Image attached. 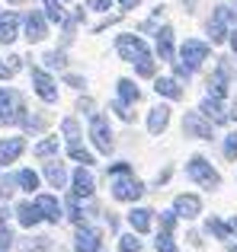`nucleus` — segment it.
Returning <instances> with one entry per match:
<instances>
[{
	"label": "nucleus",
	"instance_id": "412c9836",
	"mask_svg": "<svg viewBox=\"0 0 237 252\" xmlns=\"http://www.w3.org/2000/svg\"><path fill=\"white\" fill-rule=\"evenodd\" d=\"M154 90H157V93H163L167 99H180V96H183L180 83H176V80H170V77H160V80L154 83Z\"/></svg>",
	"mask_w": 237,
	"mask_h": 252
},
{
	"label": "nucleus",
	"instance_id": "393cba45",
	"mask_svg": "<svg viewBox=\"0 0 237 252\" xmlns=\"http://www.w3.org/2000/svg\"><path fill=\"white\" fill-rule=\"evenodd\" d=\"M118 96H122L125 102H138V96H141V93H138V86L131 83V80H118Z\"/></svg>",
	"mask_w": 237,
	"mask_h": 252
},
{
	"label": "nucleus",
	"instance_id": "a19ab883",
	"mask_svg": "<svg viewBox=\"0 0 237 252\" xmlns=\"http://www.w3.org/2000/svg\"><path fill=\"white\" fill-rule=\"evenodd\" d=\"M87 3H90V10H109L113 0H87Z\"/></svg>",
	"mask_w": 237,
	"mask_h": 252
},
{
	"label": "nucleus",
	"instance_id": "4468645a",
	"mask_svg": "<svg viewBox=\"0 0 237 252\" xmlns=\"http://www.w3.org/2000/svg\"><path fill=\"white\" fill-rule=\"evenodd\" d=\"M167 125H170V109H167V105L151 109V115H148V131H151V134H160Z\"/></svg>",
	"mask_w": 237,
	"mask_h": 252
},
{
	"label": "nucleus",
	"instance_id": "bb28decb",
	"mask_svg": "<svg viewBox=\"0 0 237 252\" xmlns=\"http://www.w3.org/2000/svg\"><path fill=\"white\" fill-rule=\"evenodd\" d=\"M10 102H13V96L6 90H0V122H13V115H10Z\"/></svg>",
	"mask_w": 237,
	"mask_h": 252
},
{
	"label": "nucleus",
	"instance_id": "9b49d317",
	"mask_svg": "<svg viewBox=\"0 0 237 252\" xmlns=\"http://www.w3.org/2000/svg\"><path fill=\"white\" fill-rule=\"evenodd\" d=\"M16 214H19V223H23V227H36V223L45 217L42 208H39L36 201H23V204L16 208Z\"/></svg>",
	"mask_w": 237,
	"mask_h": 252
},
{
	"label": "nucleus",
	"instance_id": "dca6fc26",
	"mask_svg": "<svg viewBox=\"0 0 237 252\" xmlns=\"http://www.w3.org/2000/svg\"><path fill=\"white\" fill-rule=\"evenodd\" d=\"M36 204L42 208L45 220H51V223L61 220V204H58V198H51V195H39V198H36Z\"/></svg>",
	"mask_w": 237,
	"mask_h": 252
},
{
	"label": "nucleus",
	"instance_id": "603ef678",
	"mask_svg": "<svg viewBox=\"0 0 237 252\" xmlns=\"http://www.w3.org/2000/svg\"><path fill=\"white\" fill-rule=\"evenodd\" d=\"M234 6H237V0H234Z\"/></svg>",
	"mask_w": 237,
	"mask_h": 252
},
{
	"label": "nucleus",
	"instance_id": "f3484780",
	"mask_svg": "<svg viewBox=\"0 0 237 252\" xmlns=\"http://www.w3.org/2000/svg\"><path fill=\"white\" fill-rule=\"evenodd\" d=\"M157 55H160L163 61H173V29H170V26H163V29L157 32Z\"/></svg>",
	"mask_w": 237,
	"mask_h": 252
},
{
	"label": "nucleus",
	"instance_id": "c85d7f7f",
	"mask_svg": "<svg viewBox=\"0 0 237 252\" xmlns=\"http://www.w3.org/2000/svg\"><path fill=\"white\" fill-rule=\"evenodd\" d=\"M118 249L122 252H141V240H135V233H128V236L118 240Z\"/></svg>",
	"mask_w": 237,
	"mask_h": 252
},
{
	"label": "nucleus",
	"instance_id": "9d476101",
	"mask_svg": "<svg viewBox=\"0 0 237 252\" xmlns=\"http://www.w3.org/2000/svg\"><path fill=\"white\" fill-rule=\"evenodd\" d=\"M202 211V201L196 195H176V214L186 217V220H193V217H199Z\"/></svg>",
	"mask_w": 237,
	"mask_h": 252
},
{
	"label": "nucleus",
	"instance_id": "473e14b6",
	"mask_svg": "<svg viewBox=\"0 0 237 252\" xmlns=\"http://www.w3.org/2000/svg\"><path fill=\"white\" fill-rule=\"evenodd\" d=\"M55 150H58V137H48V141H42L36 147V157H51Z\"/></svg>",
	"mask_w": 237,
	"mask_h": 252
},
{
	"label": "nucleus",
	"instance_id": "39448f33",
	"mask_svg": "<svg viewBox=\"0 0 237 252\" xmlns=\"http://www.w3.org/2000/svg\"><path fill=\"white\" fill-rule=\"evenodd\" d=\"M212 125L215 122H202V112H189V115L183 118V131H186L189 137H202V141L212 137Z\"/></svg>",
	"mask_w": 237,
	"mask_h": 252
},
{
	"label": "nucleus",
	"instance_id": "f257e3e1",
	"mask_svg": "<svg viewBox=\"0 0 237 252\" xmlns=\"http://www.w3.org/2000/svg\"><path fill=\"white\" fill-rule=\"evenodd\" d=\"M186 172H189V179H193V182L202 185V189H218V185H221V176L212 169V163H208L205 157H193V160H189V166H186Z\"/></svg>",
	"mask_w": 237,
	"mask_h": 252
},
{
	"label": "nucleus",
	"instance_id": "1a4fd4ad",
	"mask_svg": "<svg viewBox=\"0 0 237 252\" xmlns=\"http://www.w3.org/2000/svg\"><path fill=\"white\" fill-rule=\"evenodd\" d=\"M100 230H93V227H80L77 230V243H74V249L77 252H100Z\"/></svg>",
	"mask_w": 237,
	"mask_h": 252
},
{
	"label": "nucleus",
	"instance_id": "f704fd0d",
	"mask_svg": "<svg viewBox=\"0 0 237 252\" xmlns=\"http://www.w3.org/2000/svg\"><path fill=\"white\" fill-rule=\"evenodd\" d=\"M225 157L228 160H237V131L225 137Z\"/></svg>",
	"mask_w": 237,
	"mask_h": 252
},
{
	"label": "nucleus",
	"instance_id": "a878e982",
	"mask_svg": "<svg viewBox=\"0 0 237 252\" xmlns=\"http://www.w3.org/2000/svg\"><path fill=\"white\" fill-rule=\"evenodd\" d=\"M16 182L23 185L26 191H36V189H39V176H36V172H32V169H23V172H19V176H16Z\"/></svg>",
	"mask_w": 237,
	"mask_h": 252
},
{
	"label": "nucleus",
	"instance_id": "ea45409f",
	"mask_svg": "<svg viewBox=\"0 0 237 252\" xmlns=\"http://www.w3.org/2000/svg\"><path fill=\"white\" fill-rule=\"evenodd\" d=\"M109 172H113V176H128L131 166H128V163H113V166H109Z\"/></svg>",
	"mask_w": 237,
	"mask_h": 252
},
{
	"label": "nucleus",
	"instance_id": "8fccbe9b",
	"mask_svg": "<svg viewBox=\"0 0 237 252\" xmlns=\"http://www.w3.org/2000/svg\"><path fill=\"white\" fill-rule=\"evenodd\" d=\"M231 252H237V246H234V249H231Z\"/></svg>",
	"mask_w": 237,
	"mask_h": 252
},
{
	"label": "nucleus",
	"instance_id": "423d86ee",
	"mask_svg": "<svg viewBox=\"0 0 237 252\" xmlns=\"http://www.w3.org/2000/svg\"><path fill=\"white\" fill-rule=\"evenodd\" d=\"M90 134H93L96 147L103 150V154H109V147H113V131H109V122L103 115H93V125H90Z\"/></svg>",
	"mask_w": 237,
	"mask_h": 252
},
{
	"label": "nucleus",
	"instance_id": "0eeeda50",
	"mask_svg": "<svg viewBox=\"0 0 237 252\" xmlns=\"http://www.w3.org/2000/svg\"><path fill=\"white\" fill-rule=\"evenodd\" d=\"M32 83H36V93L45 99V102H55L58 99V90H55V80H51L48 74H45L42 67H36L32 70Z\"/></svg>",
	"mask_w": 237,
	"mask_h": 252
},
{
	"label": "nucleus",
	"instance_id": "49530a36",
	"mask_svg": "<svg viewBox=\"0 0 237 252\" xmlns=\"http://www.w3.org/2000/svg\"><path fill=\"white\" fill-rule=\"evenodd\" d=\"M231 48H234V55H237V35L231 38Z\"/></svg>",
	"mask_w": 237,
	"mask_h": 252
},
{
	"label": "nucleus",
	"instance_id": "e433bc0d",
	"mask_svg": "<svg viewBox=\"0 0 237 252\" xmlns=\"http://www.w3.org/2000/svg\"><path fill=\"white\" fill-rule=\"evenodd\" d=\"M13 185H16V182H13L10 176H3V172H0V198H10L13 191H16Z\"/></svg>",
	"mask_w": 237,
	"mask_h": 252
},
{
	"label": "nucleus",
	"instance_id": "f03ea898",
	"mask_svg": "<svg viewBox=\"0 0 237 252\" xmlns=\"http://www.w3.org/2000/svg\"><path fill=\"white\" fill-rule=\"evenodd\" d=\"M144 195V185L138 182L135 176H116V182H113V198L116 201H138V198Z\"/></svg>",
	"mask_w": 237,
	"mask_h": 252
},
{
	"label": "nucleus",
	"instance_id": "a211bd4d",
	"mask_svg": "<svg viewBox=\"0 0 237 252\" xmlns=\"http://www.w3.org/2000/svg\"><path fill=\"white\" fill-rule=\"evenodd\" d=\"M74 195L77 198H90V195H93V176H90L83 166L74 172Z\"/></svg>",
	"mask_w": 237,
	"mask_h": 252
},
{
	"label": "nucleus",
	"instance_id": "4c0bfd02",
	"mask_svg": "<svg viewBox=\"0 0 237 252\" xmlns=\"http://www.w3.org/2000/svg\"><path fill=\"white\" fill-rule=\"evenodd\" d=\"M138 74H141V77H154V64H151V55L138 61Z\"/></svg>",
	"mask_w": 237,
	"mask_h": 252
},
{
	"label": "nucleus",
	"instance_id": "37998d69",
	"mask_svg": "<svg viewBox=\"0 0 237 252\" xmlns=\"http://www.w3.org/2000/svg\"><path fill=\"white\" fill-rule=\"evenodd\" d=\"M13 70H16L13 64H10V67H6V64H0V80H6V77H13Z\"/></svg>",
	"mask_w": 237,
	"mask_h": 252
},
{
	"label": "nucleus",
	"instance_id": "6ab92c4d",
	"mask_svg": "<svg viewBox=\"0 0 237 252\" xmlns=\"http://www.w3.org/2000/svg\"><path fill=\"white\" fill-rule=\"evenodd\" d=\"M128 223H131L135 233H148V230H151V211L148 208H135L128 214Z\"/></svg>",
	"mask_w": 237,
	"mask_h": 252
},
{
	"label": "nucleus",
	"instance_id": "c756f323",
	"mask_svg": "<svg viewBox=\"0 0 237 252\" xmlns=\"http://www.w3.org/2000/svg\"><path fill=\"white\" fill-rule=\"evenodd\" d=\"M71 157H74L77 163H83V166H90V163H93V157H90V150H83L80 144H71Z\"/></svg>",
	"mask_w": 237,
	"mask_h": 252
},
{
	"label": "nucleus",
	"instance_id": "a18cd8bd",
	"mask_svg": "<svg viewBox=\"0 0 237 252\" xmlns=\"http://www.w3.org/2000/svg\"><path fill=\"white\" fill-rule=\"evenodd\" d=\"M118 3H122V10H135V3H138V0H118Z\"/></svg>",
	"mask_w": 237,
	"mask_h": 252
},
{
	"label": "nucleus",
	"instance_id": "79ce46f5",
	"mask_svg": "<svg viewBox=\"0 0 237 252\" xmlns=\"http://www.w3.org/2000/svg\"><path fill=\"white\" fill-rule=\"evenodd\" d=\"M10 240H13V236H10V230H6V227H3V220H0V246L6 249V246H10Z\"/></svg>",
	"mask_w": 237,
	"mask_h": 252
},
{
	"label": "nucleus",
	"instance_id": "20e7f679",
	"mask_svg": "<svg viewBox=\"0 0 237 252\" xmlns=\"http://www.w3.org/2000/svg\"><path fill=\"white\" fill-rule=\"evenodd\" d=\"M180 58L189 64V67H199L202 61H208V45L199 42V38H186L180 48Z\"/></svg>",
	"mask_w": 237,
	"mask_h": 252
},
{
	"label": "nucleus",
	"instance_id": "7ed1b4c3",
	"mask_svg": "<svg viewBox=\"0 0 237 252\" xmlns=\"http://www.w3.org/2000/svg\"><path fill=\"white\" fill-rule=\"evenodd\" d=\"M116 48H118V55H122L125 61H131V64H138L141 58H148V45H144L138 35H118Z\"/></svg>",
	"mask_w": 237,
	"mask_h": 252
},
{
	"label": "nucleus",
	"instance_id": "7c9ffc66",
	"mask_svg": "<svg viewBox=\"0 0 237 252\" xmlns=\"http://www.w3.org/2000/svg\"><path fill=\"white\" fill-rule=\"evenodd\" d=\"M61 131L68 134V141H71V144H77V137H80V128H77V122H74V118H64Z\"/></svg>",
	"mask_w": 237,
	"mask_h": 252
},
{
	"label": "nucleus",
	"instance_id": "4be33fe9",
	"mask_svg": "<svg viewBox=\"0 0 237 252\" xmlns=\"http://www.w3.org/2000/svg\"><path fill=\"white\" fill-rule=\"evenodd\" d=\"M45 176H48V182L55 185V189H61V185L68 182V172H64L61 163H45Z\"/></svg>",
	"mask_w": 237,
	"mask_h": 252
},
{
	"label": "nucleus",
	"instance_id": "09e8293b",
	"mask_svg": "<svg viewBox=\"0 0 237 252\" xmlns=\"http://www.w3.org/2000/svg\"><path fill=\"white\" fill-rule=\"evenodd\" d=\"M231 227H234V230H237V217H234V220H231Z\"/></svg>",
	"mask_w": 237,
	"mask_h": 252
},
{
	"label": "nucleus",
	"instance_id": "c03bdc74",
	"mask_svg": "<svg viewBox=\"0 0 237 252\" xmlns=\"http://www.w3.org/2000/svg\"><path fill=\"white\" fill-rule=\"evenodd\" d=\"M64 80H68V86H77V90H80V86H83V80H80V77H74V74H68V77H64Z\"/></svg>",
	"mask_w": 237,
	"mask_h": 252
},
{
	"label": "nucleus",
	"instance_id": "2f4dec72",
	"mask_svg": "<svg viewBox=\"0 0 237 252\" xmlns=\"http://www.w3.org/2000/svg\"><path fill=\"white\" fill-rule=\"evenodd\" d=\"M215 19H221V23H228V26H237V13L231 6H218V10H215Z\"/></svg>",
	"mask_w": 237,
	"mask_h": 252
},
{
	"label": "nucleus",
	"instance_id": "ddd939ff",
	"mask_svg": "<svg viewBox=\"0 0 237 252\" xmlns=\"http://www.w3.org/2000/svg\"><path fill=\"white\" fill-rule=\"evenodd\" d=\"M23 147H26L23 137H10V141H0V166H3V163H13L19 154H23Z\"/></svg>",
	"mask_w": 237,
	"mask_h": 252
},
{
	"label": "nucleus",
	"instance_id": "58836bf2",
	"mask_svg": "<svg viewBox=\"0 0 237 252\" xmlns=\"http://www.w3.org/2000/svg\"><path fill=\"white\" fill-rule=\"evenodd\" d=\"M160 223H163L167 230H173V223H176V211H163V214H160Z\"/></svg>",
	"mask_w": 237,
	"mask_h": 252
},
{
	"label": "nucleus",
	"instance_id": "cd10ccee",
	"mask_svg": "<svg viewBox=\"0 0 237 252\" xmlns=\"http://www.w3.org/2000/svg\"><path fill=\"white\" fill-rule=\"evenodd\" d=\"M205 230H208V233H215L218 240H228V236H231V230H228V227H225L221 220H215V217H212V220L205 223Z\"/></svg>",
	"mask_w": 237,
	"mask_h": 252
},
{
	"label": "nucleus",
	"instance_id": "2eb2a0df",
	"mask_svg": "<svg viewBox=\"0 0 237 252\" xmlns=\"http://www.w3.org/2000/svg\"><path fill=\"white\" fill-rule=\"evenodd\" d=\"M26 38H29V42H42V38H45L42 13H29V16H26Z\"/></svg>",
	"mask_w": 237,
	"mask_h": 252
},
{
	"label": "nucleus",
	"instance_id": "de8ad7c7",
	"mask_svg": "<svg viewBox=\"0 0 237 252\" xmlns=\"http://www.w3.org/2000/svg\"><path fill=\"white\" fill-rule=\"evenodd\" d=\"M231 118H237V105H234V109H231Z\"/></svg>",
	"mask_w": 237,
	"mask_h": 252
},
{
	"label": "nucleus",
	"instance_id": "c9c22d12",
	"mask_svg": "<svg viewBox=\"0 0 237 252\" xmlns=\"http://www.w3.org/2000/svg\"><path fill=\"white\" fill-rule=\"evenodd\" d=\"M157 252H180V249H176V243L170 240L167 233H160L157 236Z\"/></svg>",
	"mask_w": 237,
	"mask_h": 252
},
{
	"label": "nucleus",
	"instance_id": "aec40b11",
	"mask_svg": "<svg viewBox=\"0 0 237 252\" xmlns=\"http://www.w3.org/2000/svg\"><path fill=\"white\" fill-rule=\"evenodd\" d=\"M16 26H19V16H16V13H10V16L0 19V42H3V45H10L13 38H16Z\"/></svg>",
	"mask_w": 237,
	"mask_h": 252
},
{
	"label": "nucleus",
	"instance_id": "5701e85b",
	"mask_svg": "<svg viewBox=\"0 0 237 252\" xmlns=\"http://www.w3.org/2000/svg\"><path fill=\"white\" fill-rule=\"evenodd\" d=\"M45 3V16L51 23H64V10H61V0H42Z\"/></svg>",
	"mask_w": 237,
	"mask_h": 252
},
{
	"label": "nucleus",
	"instance_id": "6e6552de",
	"mask_svg": "<svg viewBox=\"0 0 237 252\" xmlns=\"http://www.w3.org/2000/svg\"><path fill=\"white\" fill-rule=\"evenodd\" d=\"M199 112L208 118V122H215V125H221V122L231 118V112L221 109V99L218 96H205V99H202V105H199Z\"/></svg>",
	"mask_w": 237,
	"mask_h": 252
},
{
	"label": "nucleus",
	"instance_id": "b1692460",
	"mask_svg": "<svg viewBox=\"0 0 237 252\" xmlns=\"http://www.w3.org/2000/svg\"><path fill=\"white\" fill-rule=\"evenodd\" d=\"M208 35H212V42H225V38H228V23H221V19L212 16V23H208Z\"/></svg>",
	"mask_w": 237,
	"mask_h": 252
},
{
	"label": "nucleus",
	"instance_id": "72a5a7b5",
	"mask_svg": "<svg viewBox=\"0 0 237 252\" xmlns=\"http://www.w3.org/2000/svg\"><path fill=\"white\" fill-rule=\"evenodd\" d=\"M45 67H64V51H48V55H45Z\"/></svg>",
	"mask_w": 237,
	"mask_h": 252
},
{
	"label": "nucleus",
	"instance_id": "3c124183",
	"mask_svg": "<svg viewBox=\"0 0 237 252\" xmlns=\"http://www.w3.org/2000/svg\"><path fill=\"white\" fill-rule=\"evenodd\" d=\"M0 252H3V246H0Z\"/></svg>",
	"mask_w": 237,
	"mask_h": 252
},
{
	"label": "nucleus",
	"instance_id": "864d4df0",
	"mask_svg": "<svg viewBox=\"0 0 237 252\" xmlns=\"http://www.w3.org/2000/svg\"><path fill=\"white\" fill-rule=\"evenodd\" d=\"M0 19H3V16H0Z\"/></svg>",
	"mask_w": 237,
	"mask_h": 252
},
{
	"label": "nucleus",
	"instance_id": "f8f14e48",
	"mask_svg": "<svg viewBox=\"0 0 237 252\" xmlns=\"http://www.w3.org/2000/svg\"><path fill=\"white\" fill-rule=\"evenodd\" d=\"M208 96H218V99L228 96V64H221L215 70V77H208Z\"/></svg>",
	"mask_w": 237,
	"mask_h": 252
}]
</instances>
